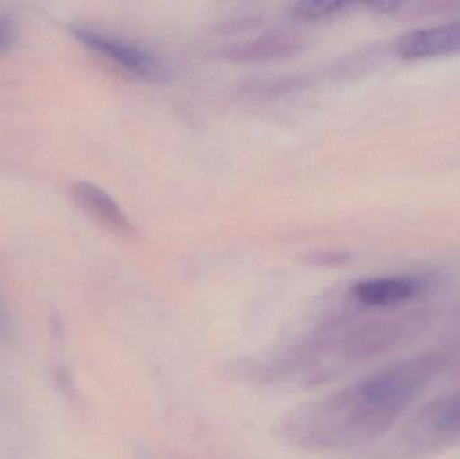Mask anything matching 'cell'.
Here are the masks:
<instances>
[{
	"label": "cell",
	"instance_id": "9c48e42d",
	"mask_svg": "<svg viewBox=\"0 0 460 459\" xmlns=\"http://www.w3.org/2000/svg\"><path fill=\"white\" fill-rule=\"evenodd\" d=\"M346 256L341 255V253L335 252H321L314 253L313 261L316 264H337L341 261L345 260Z\"/></svg>",
	"mask_w": 460,
	"mask_h": 459
},
{
	"label": "cell",
	"instance_id": "ba28073f",
	"mask_svg": "<svg viewBox=\"0 0 460 459\" xmlns=\"http://www.w3.org/2000/svg\"><path fill=\"white\" fill-rule=\"evenodd\" d=\"M13 40V24L4 19H0V51L7 49Z\"/></svg>",
	"mask_w": 460,
	"mask_h": 459
},
{
	"label": "cell",
	"instance_id": "3957f363",
	"mask_svg": "<svg viewBox=\"0 0 460 459\" xmlns=\"http://www.w3.org/2000/svg\"><path fill=\"white\" fill-rule=\"evenodd\" d=\"M72 34L89 50L104 57L108 61L113 62L132 75L151 81H162L166 78L167 70L164 62L150 51L134 43L83 24L73 26Z\"/></svg>",
	"mask_w": 460,
	"mask_h": 459
},
{
	"label": "cell",
	"instance_id": "5b68a950",
	"mask_svg": "<svg viewBox=\"0 0 460 459\" xmlns=\"http://www.w3.org/2000/svg\"><path fill=\"white\" fill-rule=\"evenodd\" d=\"M423 288V282L412 277L373 278L356 283L351 293L365 306L388 307L412 301Z\"/></svg>",
	"mask_w": 460,
	"mask_h": 459
},
{
	"label": "cell",
	"instance_id": "8992f818",
	"mask_svg": "<svg viewBox=\"0 0 460 459\" xmlns=\"http://www.w3.org/2000/svg\"><path fill=\"white\" fill-rule=\"evenodd\" d=\"M73 196L78 207L105 228L120 236H134V225L124 210L99 186L91 182H78L73 189Z\"/></svg>",
	"mask_w": 460,
	"mask_h": 459
},
{
	"label": "cell",
	"instance_id": "6da1fadb",
	"mask_svg": "<svg viewBox=\"0 0 460 459\" xmlns=\"http://www.w3.org/2000/svg\"><path fill=\"white\" fill-rule=\"evenodd\" d=\"M447 357L427 352L391 364L283 418L279 437L308 452L353 449L384 436L443 371Z\"/></svg>",
	"mask_w": 460,
	"mask_h": 459
},
{
	"label": "cell",
	"instance_id": "7a4b0ae2",
	"mask_svg": "<svg viewBox=\"0 0 460 459\" xmlns=\"http://www.w3.org/2000/svg\"><path fill=\"white\" fill-rule=\"evenodd\" d=\"M411 453H427L460 441V387L438 396L410 420L402 434Z\"/></svg>",
	"mask_w": 460,
	"mask_h": 459
},
{
	"label": "cell",
	"instance_id": "277c9868",
	"mask_svg": "<svg viewBox=\"0 0 460 459\" xmlns=\"http://www.w3.org/2000/svg\"><path fill=\"white\" fill-rule=\"evenodd\" d=\"M460 53V21L413 30L399 40L402 58H438Z\"/></svg>",
	"mask_w": 460,
	"mask_h": 459
},
{
	"label": "cell",
	"instance_id": "52a82bcc",
	"mask_svg": "<svg viewBox=\"0 0 460 459\" xmlns=\"http://www.w3.org/2000/svg\"><path fill=\"white\" fill-rule=\"evenodd\" d=\"M348 5V2H341V0H302L294 4L292 11L299 18L315 21V19L334 15Z\"/></svg>",
	"mask_w": 460,
	"mask_h": 459
}]
</instances>
